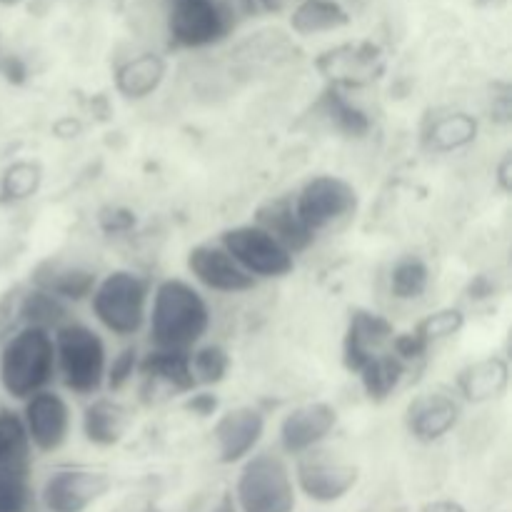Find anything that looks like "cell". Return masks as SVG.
Segmentation results:
<instances>
[{"mask_svg":"<svg viewBox=\"0 0 512 512\" xmlns=\"http://www.w3.org/2000/svg\"><path fill=\"white\" fill-rule=\"evenodd\" d=\"M420 512H468L458 500H433V503L423 505Z\"/></svg>","mask_w":512,"mask_h":512,"instance_id":"41","label":"cell"},{"mask_svg":"<svg viewBox=\"0 0 512 512\" xmlns=\"http://www.w3.org/2000/svg\"><path fill=\"white\" fill-rule=\"evenodd\" d=\"M430 280H433V273H430V265L423 255H400L393 263L388 275V290L393 295V300H400V303H415V300L423 298L430 288Z\"/></svg>","mask_w":512,"mask_h":512,"instance_id":"30","label":"cell"},{"mask_svg":"<svg viewBox=\"0 0 512 512\" xmlns=\"http://www.w3.org/2000/svg\"><path fill=\"white\" fill-rule=\"evenodd\" d=\"M148 512H158V510H148Z\"/></svg>","mask_w":512,"mask_h":512,"instance_id":"44","label":"cell"},{"mask_svg":"<svg viewBox=\"0 0 512 512\" xmlns=\"http://www.w3.org/2000/svg\"><path fill=\"white\" fill-rule=\"evenodd\" d=\"M238 10L230 0H168L165 43L173 50H208L233 35Z\"/></svg>","mask_w":512,"mask_h":512,"instance_id":"6","label":"cell"},{"mask_svg":"<svg viewBox=\"0 0 512 512\" xmlns=\"http://www.w3.org/2000/svg\"><path fill=\"white\" fill-rule=\"evenodd\" d=\"M410 368L393 353L390 348L380 350L378 355L368 360V363L360 368L358 380L363 393L368 395V400L373 403H385L390 395H395L400 390V385L408 378Z\"/></svg>","mask_w":512,"mask_h":512,"instance_id":"28","label":"cell"},{"mask_svg":"<svg viewBox=\"0 0 512 512\" xmlns=\"http://www.w3.org/2000/svg\"><path fill=\"white\" fill-rule=\"evenodd\" d=\"M0 512H40L33 473L0 475Z\"/></svg>","mask_w":512,"mask_h":512,"instance_id":"34","label":"cell"},{"mask_svg":"<svg viewBox=\"0 0 512 512\" xmlns=\"http://www.w3.org/2000/svg\"><path fill=\"white\" fill-rule=\"evenodd\" d=\"M40 512H43V510H40Z\"/></svg>","mask_w":512,"mask_h":512,"instance_id":"45","label":"cell"},{"mask_svg":"<svg viewBox=\"0 0 512 512\" xmlns=\"http://www.w3.org/2000/svg\"><path fill=\"white\" fill-rule=\"evenodd\" d=\"M140 355L143 350H140L138 340L123 343L115 353H110L108 370H105V393L120 395L138 380Z\"/></svg>","mask_w":512,"mask_h":512,"instance_id":"33","label":"cell"},{"mask_svg":"<svg viewBox=\"0 0 512 512\" xmlns=\"http://www.w3.org/2000/svg\"><path fill=\"white\" fill-rule=\"evenodd\" d=\"M15 318L18 325H35L43 330H58L60 325L68 323L73 315V305L65 300L55 298V295L45 293V290L35 288V285H25L18 293V305H15Z\"/></svg>","mask_w":512,"mask_h":512,"instance_id":"27","label":"cell"},{"mask_svg":"<svg viewBox=\"0 0 512 512\" xmlns=\"http://www.w3.org/2000/svg\"><path fill=\"white\" fill-rule=\"evenodd\" d=\"M55 345V385L65 395L90 400L105 393V370H108L110 345L108 335L93 323L70 318L53 330Z\"/></svg>","mask_w":512,"mask_h":512,"instance_id":"2","label":"cell"},{"mask_svg":"<svg viewBox=\"0 0 512 512\" xmlns=\"http://www.w3.org/2000/svg\"><path fill=\"white\" fill-rule=\"evenodd\" d=\"M43 185V168L35 160H15L0 175V198L5 203H23L38 195Z\"/></svg>","mask_w":512,"mask_h":512,"instance_id":"32","label":"cell"},{"mask_svg":"<svg viewBox=\"0 0 512 512\" xmlns=\"http://www.w3.org/2000/svg\"><path fill=\"white\" fill-rule=\"evenodd\" d=\"M498 183H500V188H503L505 193H508V190H510V155H505L503 163H500Z\"/></svg>","mask_w":512,"mask_h":512,"instance_id":"42","label":"cell"},{"mask_svg":"<svg viewBox=\"0 0 512 512\" xmlns=\"http://www.w3.org/2000/svg\"><path fill=\"white\" fill-rule=\"evenodd\" d=\"M53 385V333L35 325H15L0 343V395L20 405Z\"/></svg>","mask_w":512,"mask_h":512,"instance_id":"4","label":"cell"},{"mask_svg":"<svg viewBox=\"0 0 512 512\" xmlns=\"http://www.w3.org/2000/svg\"><path fill=\"white\" fill-rule=\"evenodd\" d=\"M165 78H168V58L158 50H138L115 65L113 88L120 98L138 103L158 93Z\"/></svg>","mask_w":512,"mask_h":512,"instance_id":"19","label":"cell"},{"mask_svg":"<svg viewBox=\"0 0 512 512\" xmlns=\"http://www.w3.org/2000/svg\"><path fill=\"white\" fill-rule=\"evenodd\" d=\"M213 330V305L188 275H168L150 290L145 340L148 348L193 350Z\"/></svg>","mask_w":512,"mask_h":512,"instance_id":"1","label":"cell"},{"mask_svg":"<svg viewBox=\"0 0 512 512\" xmlns=\"http://www.w3.org/2000/svg\"><path fill=\"white\" fill-rule=\"evenodd\" d=\"M133 225H135V215L130 213V210L108 208L100 213V228H103L105 233H125V230H130Z\"/></svg>","mask_w":512,"mask_h":512,"instance_id":"38","label":"cell"},{"mask_svg":"<svg viewBox=\"0 0 512 512\" xmlns=\"http://www.w3.org/2000/svg\"><path fill=\"white\" fill-rule=\"evenodd\" d=\"M150 290H153V283L148 275L133 268H113L108 273H100L88 298L93 325L100 333L120 343L138 340L145 333Z\"/></svg>","mask_w":512,"mask_h":512,"instance_id":"3","label":"cell"},{"mask_svg":"<svg viewBox=\"0 0 512 512\" xmlns=\"http://www.w3.org/2000/svg\"><path fill=\"white\" fill-rule=\"evenodd\" d=\"M0 73L10 80V83H23L28 68L20 55H0Z\"/></svg>","mask_w":512,"mask_h":512,"instance_id":"39","label":"cell"},{"mask_svg":"<svg viewBox=\"0 0 512 512\" xmlns=\"http://www.w3.org/2000/svg\"><path fill=\"white\" fill-rule=\"evenodd\" d=\"M315 108H318L320 118H323L335 133L343 135V138L360 140L370 133V128H373L370 115L365 113L358 103H353V98H350L343 88H338V85H328V88L323 90V95H320Z\"/></svg>","mask_w":512,"mask_h":512,"instance_id":"26","label":"cell"},{"mask_svg":"<svg viewBox=\"0 0 512 512\" xmlns=\"http://www.w3.org/2000/svg\"><path fill=\"white\" fill-rule=\"evenodd\" d=\"M353 15L343 0H295L288 10L290 33L298 38H318V35L338 33L348 28Z\"/></svg>","mask_w":512,"mask_h":512,"instance_id":"24","label":"cell"},{"mask_svg":"<svg viewBox=\"0 0 512 512\" xmlns=\"http://www.w3.org/2000/svg\"><path fill=\"white\" fill-rule=\"evenodd\" d=\"M18 413L35 455L60 453L73 438V403H70V395H65L55 385L23 400Z\"/></svg>","mask_w":512,"mask_h":512,"instance_id":"9","label":"cell"},{"mask_svg":"<svg viewBox=\"0 0 512 512\" xmlns=\"http://www.w3.org/2000/svg\"><path fill=\"white\" fill-rule=\"evenodd\" d=\"M230 365H233V358L225 345L213 343V340H203L190 350V370L198 388H218L220 383H225Z\"/></svg>","mask_w":512,"mask_h":512,"instance_id":"31","label":"cell"},{"mask_svg":"<svg viewBox=\"0 0 512 512\" xmlns=\"http://www.w3.org/2000/svg\"><path fill=\"white\" fill-rule=\"evenodd\" d=\"M130 428V410L118 400V395H95L85 400L80 413V433L93 448L108 450L123 443Z\"/></svg>","mask_w":512,"mask_h":512,"instance_id":"20","label":"cell"},{"mask_svg":"<svg viewBox=\"0 0 512 512\" xmlns=\"http://www.w3.org/2000/svg\"><path fill=\"white\" fill-rule=\"evenodd\" d=\"M315 65L330 80V85H358L373 78L375 65H380V50L373 43H345L333 50H325Z\"/></svg>","mask_w":512,"mask_h":512,"instance_id":"22","label":"cell"},{"mask_svg":"<svg viewBox=\"0 0 512 512\" xmlns=\"http://www.w3.org/2000/svg\"><path fill=\"white\" fill-rule=\"evenodd\" d=\"M268 433V415L258 405H235L215 415L213 435L215 458L220 465H240L263 445Z\"/></svg>","mask_w":512,"mask_h":512,"instance_id":"13","label":"cell"},{"mask_svg":"<svg viewBox=\"0 0 512 512\" xmlns=\"http://www.w3.org/2000/svg\"><path fill=\"white\" fill-rule=\"evenodd\" d=\"M238 468L233 485L238 512H295L293 465L278 448H258Z\"/></svg>","mask_w":512,"mask_h":512,"instance_id":"5","label":"cell"},{"mask_svg":"<svg viewBox=\"0 0 512 512\" xmlns=\"http://www.w3.org/2000/svg\"><path fill=\"white\" fill-rule=\"evenodd\" d=\"M480 133V123L475 115L465 110H443L435 113L423 128V143L433 153H455L475 143Z\"/></svg>","mask_w":512,"mask_h":512,"instance_id":"25","label":"cell"},{"mask_svg":"<svg viewBox=\"0 0 512 512\" xmlns=\"http://www.w3.org/2000/svg\"><path fill=\"white\" fill-rule=\"evenodd\" d=\"M293 205L305 228L313 233V238H318L330 230L343 228L358 215L360 193L350 180L340 175L318 173L295 190Z\"/></svg>","mask_w":512,"mask_h":512,"instance_id":"7","label":"cell"},{"mask_svg":"<svg viewBox=\"0 0 512 512\" xmlns=\"http://www.w3.org/2000/svg\"><path fill=\"white\" fill-rule=\"evenodd\" d=\"M33 458L20 413L0 405V475L33 473Z\"/></svg>","mask_w":512,"mask_h":512,"instance_id":"29","label":"cell"},{"mask_svg":"<svg viewBox=\"0 0 512 512\" xmlns=\"http://www.w3.org/2000/svg\"><path fill=\"white\" fill-rule=\"evenodd\" d=\"M185 270L205 295H245L260 285L235 263L233 255L218 240L193 245L185 255Z\"/></svg>","mask_w":512,"mask_h":512,"instance_id":"12","label":"cell"},{"mask_svg":"<svg viewBox=\"0 0 512 512\" xmlns=\"http://www.w3.org/2000/svg\"><path fill=\"white\" fill-rule=\"evenodd\" d=\"M0 55H3V53H0Z\"/></svg>","mask_w":512,"mask_h":512,"instance_id":"46","label":"cell"},{"mask_svg":"<svg viewBox=\"0 0 512 512\" xmlns=\"http://www.w3.org/2000/svg\"><path fill=\"white\" fill-rule=\"evenodd\" d=\"M183 408L195 418H215L220 413V400L213 388H195L183 395Z\"/></svg>","mask_w":512,"mask_h":512,"instance_id":"37","label":"cell"},{"mask_svg":"<svg viewBox=\"0 0 512 512\" xmlns=\"http://www.w3.org/2000/svg\"><path fill=\"white\" fill-rule=\"evenodd\" d=\"M113 490V475L98 468L65 465L45 475L38 488V503L43 512H85L108 498Z\"/></svg>","mask_w":512,"mask_h":512,"instance_id":"11","label":"cell"},{"mask_svg":"<svg viewBox=\"0 0 512 512\" xmlns=\"http://www.w3.org/2000/svg\"><path fill=\"white\" fill-rule=\"evenodd\" d=\"M510 388V360L505 355H485L470 360L455 375L453 390L463 405H488L503 398Z\"/></svg>","mask_w":512,"mask_h":512,"instance_id":"18","label":"cell"},{"mask_svg":"<svg viewBox=\"0 0 512 512\" xmlns=\"http://www.w3.org/2000/svg\"><path fill=\"white\" fill-rule=\"evenodd\" d=\"M253 220L258 225H263L268 233H273L290 253L298 258L305 250H310V245L315 243L313 233L303 225V220L298 218V210L293 205V193L288 195H275V198L265 200L258 210H255Z\"/></svg>","mask_w":512,"mask_h":512,"instance_id":"23","label":"cell"},{"mask_svg":"<svg viewBox=\"0 0 512 512\" xmlns=\"http://www.w3.org/2000/svg\"><path fill=\"white\" fill-rule=\"evenodd\" d=\"M405 430L420 445L448 438L463 420V400L453 388H430L415 395L405 408Z\"/></svg>","mask_w":512,"mask_h":512,"instance_id":"15","label":"cell"},{"mask_svg":"<svg viewBox=\"0 0 512 512\" xmlns=\"http://www.w3.org/2000/svg\"><path fill=\"white\" fill-rule=\"evenodd\" d=\"M183 512H238V505H235L233 490L220 488L195 495Z\"/></svg>","mask_w":512,"mask_h":512,"instance_id":"36","label":"cell"},{"mask_svg":"<svg viewBox=\"0 0 512 512\" xmlns=\"http://www.w3.org/2000/svg\"><path fill=\"white\" fill-rule=\"evenodd\" d=\"M293 480L298 493H303L310 503L335 505L353 493L360 470L320 445L293 458Z\"/></svg>","mask_w":512,"mask_h":512,"instance_id":"10","label":"cell"},{"mask_svg":"<svg viewBox=\"0 0 512 512\" xmlns=\"http://www.w3.org/2000/svg\"><path fill=\"white\" fill-rule=\"evenodd\" d=\"M398 333L393 320L375 310L358 308L350 313L343 335V365L348 373L358 375L360 368L380 350L390 348V340Z\"/></svg>","mask_w":512,"mask_h":512,"instance_id":"17","label":"cell"},{"mask_svg":"<svg viewBox=\"0 0 512 512\" xmlns=\"http://www.w3.org/2000/svg\"><path fill=\"white\" fill-rule=\"evenodd\" d=\"M218 243L258 283L283 280L293 275L295 270V255L273 233H268L263 225L255 223V220L225 228L218 235Z\"/></svg>","mask_w":512,"mask_h":512,"instance_id":"8","label":"cell"},{"mask_svg":"<svg viewBox=\"0 0 512 512\" xmlns=\"http://www.w3.org/2000/svg\"><path fill=\"white\" fill-rule=\"evenodd\" d=\"M465 328V313L460 308H440L433 310L430 315L420 318L418 323L413 325V333L423 340L428 348H435L443 340L455 338L460 330Z\"/></svg>","mask_w":512,"mask_h":512,"instance_id":"35","label":"cell"},{"mask_svg":"<svg viewBox=\"0 0 512 512\" xmlns=\"http://www.w3.org/2000/svg\"><path fill=\"white\" fill-rule=\"evenodd\" d=\"M138 380L143 388L163 390L170 395H185L198 388L190 370V350H143Z\"/></svg>","mask_w":512,"mask_h":512,"instance_id":"21","label":"cell"},{"mask_svg":"<svg viewBox=\"0 0 512 512\" xmlns=\"http://www.w3.org/2000/svg\"><path fill=\"white\" fill-rule=\"evenodd\" d=\"M340 415L328 400H310L290 408L278 425V450L285 458L310 453L333 438Z\"/></svg>","mask_w":512,"mask_h":512,"instance_id":"14","label":"cell"},{"mask_svg":"<svg viewBox=\"0 0 512 512\" xmlns=\"http://www.w3.org/2000/svg\"><path fill=\"white\" fill-rule=\"evenodd\" d=\"M253 3L255 13H265V15H280V13H288L290 5L295 0H250Z\"/></svg>","mask_w":512,"mask_h":512,"instance_id":"40","label":"cell"},{"mask_svg":"<svg viewBox=\"0 0 512 512\" xmlns=\"http://www.w3.org/2000/svg\"><path fill=\"white\" fill-rule=\"evenodd\" d=\"M98 278V270L83 260L65 258V255H45L30 270L28 285H35V288L45 290V293L55 295V298L65 300L75 308L80 303H88Z\"/></svg>","mask_w":512,"mask_h":512,"instance_id":"16","label":"cell"},{"mask_svg":"<svg viewBox=\"0 0 512 512\" xmlns=\"http://www.w3.org/2000/svg\"><path fill=\"white\" fill-rule=\"evenodd\" d=\"M28 0H0V8H18V5H25Z\"/></svg>","mask_w":512,"mask_h":512,"instance_id":"43","label":"cell"}]
</instances>
